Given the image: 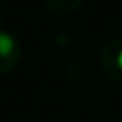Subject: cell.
<instances>
[{
  "mask_svg": "<svg viewBox=\"0 0 122 122\" xmlns=\"http://www.w3.org/2000/svg\"><path fill=\"white\" fill-rule=\"evenodd\" d=\"M116 65H118V67L122 69V50L118 51V57H116Z\"/></svg>",
  "mask_w": 122,
  "mask_h": 122,
  "instance_id": "obj_2",
  "label": "cell"
},
{
  "mask_svg": "<svg viewBox=\"0 0 122 122\" xmlns=\"http://www.w3.org/2000/svg\"><path fill=\"white\" fill-rule=\"evenodd\" d=\"M15 48V40L11 34L0 30V57H8Z\"/></svg>",
  "mask_w": 122,
  "mask_h": 122,
  "instance_id": "obj_1",
  "label": "cell"
}]
</instances>
